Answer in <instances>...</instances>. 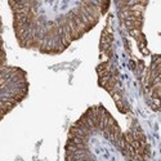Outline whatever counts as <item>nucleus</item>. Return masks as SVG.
<instances>
[{"label": "nucleus", "mask_w": 161, "mask_h": 161, "mask_svg": "<svg viewBox=\"0 0 161 161\" xmlns=\"http://www.w3.org/2000/svg\"><path fill=\"white\" fill-rule=\"evenodd\" d=\"M8 4L18 45L49 56L61 54L94 29L111 5L110 2L89 0H27Z\"/></svg>", "instance_id": "nucleus-1"}, {"label": "nucleus", "mask_w": 161, "mask_h": 161, "mask_svg": "<svg viewBox=\"0 0 161 161\" xmlns=\"http://www.w3.org/2000/svg\"><path fill=\"white\" fill-rule=\"evenodd\" d=\"M64 161H150V146L138 125L123 131L110 111L96 104L71 125Z\"/></svg>", "instance_id": "nucleus-2"}, {"label": "nucleus", "mask_w": 161, "mask_h": 161, "mask_svg": "<svg viewBox=\"0 0 161 161\" xmlns=\"http://www.w3.org/2000/svg\"><path fill=\"white\" fill-rule=\"evenodd\" d=\"M29 94L25 70L14 66L0 67V121Z\"/></svg>", "instance_id": "nucleus-3"}, {"label": "nucleus", "mask_w": 161, "mask_h": 161, "mask_svg": "<svg viewBox=\"0 0 161 161\" xmlns=\"http://www.w3.org/2000/svg\"><path fill=\"white\" fill-rule=\"evenodd\" d=\"M147 5H148V2H117L116 3L121 23L126 29L128 34L137 42L138 48L143 53V56H150V50L147 48V40L142 31L143 13Z\"/></svg>", "instance_id": "nucleus-4"}, {"label": "nucleus", "mask_w": 161, "mask_h": 161, "mask_svg": "<svg viewBox=\"0 0 161 161\" xmlns=\"http://www.w3.org/2000/svg\"><path fill=\"white\" fill-rule=\"evenodd\" d=\"M7 66V53L4 49V42H3V23L2 17H0V67Z\"/></svg>", "instance_id": "nucleus-5"}]
</instances>
